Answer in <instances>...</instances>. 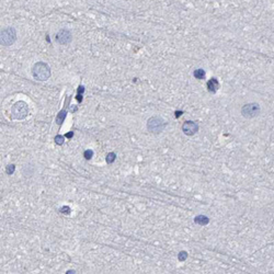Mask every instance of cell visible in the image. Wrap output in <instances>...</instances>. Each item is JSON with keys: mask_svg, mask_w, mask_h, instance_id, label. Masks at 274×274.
<instances>
[{"mask_svg": "<svg viewBox=\"0 0 274 274\" xmlns=\"http://www.w3.org/2000/svg\"><path fill=\"white\" fill-rule=\"evenodd\" d=\"M33 77L39 81H45L51 77V68L46 63L37 61L32 67Z\"/></svg>", "mask_w": 274, "mask_h": 274, "instance_id": "1", "label": "cell"}, {"mask_svg": "<svg viewBox=\"0 0 274 274\" xmlns=\"http://www.w3.org/2000/svg\"><path fill=\"white\" fill-rule=\"evenodd\" d=\"M166 121L160 116H152L147 121V130L152 134H159L166 128Z\"/></svg>", "mask_w": 274, "mask_h": 274, "instance_id": "2", "label": "cell"}, {"mask_svg": "<svg viewBox=\"0 0 274 274\" xmlns=\"http://www.w3.org/2000/svg\"><path fill=\"white\" fill-rule=\"evenodd\" d=\"M11 114L12 118L15 120H23L29 114V105L24 101H18L12 105L11 108Z\"/></svg>", "mask_w": 274, "mask_h": 274, "instance_id": "3", "label": "cell"}, {"mask_svg": "<svg viewBox=\"0 0 274 274\" xmlns=\"http://www.w3.org/2000/svg\"><path fill=\"white\" fill-rule=\"evenodd\" d=\"M17 39V32H15V29L12 26H8L5 27L2 31H1V45L3 46H10L12 45L13 43L15 42Z\"/></svg>", "mask_w": 274, "mask_h": 274, "instance_id": "4", "label": "cell"}, {"mask_svg": "<svg viewBox=\"0 0 274 274\" xmlns=\"http://www.w3.org/2000/svg\"><path fill=\"white\" fill-rule=\"evenodd\" d=\"M261 112V108L258 103H247L241 108V114L246 118H253Z\"/></svg>", "mask_w": 274, "mask_h": 274, "instance_id": "5", "label": "cell"}, {"mask_svg": "<svg viewBox=\"0 0 274 274\" xmlns=\"http://www.w3.org/2000/svg\"><path fill=\"white\" fill-rule=\"evenodd\" d=\"M72 34L69 30L67 29H61L59 30L57 34H56V42L60 44V45H67L72 42Z\"/></svg>", "mask_w": 274, "mask_h": 274, "instance_id": "6", "label": "cell"}, {"mask_svg": "<svg viewBox=\"0 0 274 274\" xmlns=\"http://www.w3.org/2000/svg\"><path fill=\"white\" fill-rule=\"evenodd\" d=\"M182 131L188 136H193L198 132V124L193 121H186L182 125Z\"/></svg>", "mask_w": 274, "mask_h": 274, "instance_id": "7", "label": "cell"}, {"mask_svg": "<svg viewBox=\"0 0 274 274\" xmlns=\"http://www.w3.org/2000/svg\"><path fill=\"white\" fill-rule=\"evenodd\" d=\"M207 89H209V92L215 93V92L219 89V82H218V80L216 78H212L211 80H209V81H207Z\"/></svg>", "mask_w": 274, "mask_h": 274, "instance_id": "8", "label": "cell"}, {"mask_svg": "<svg viewBox=\"0 0 274 274\" xmlns=\"http://www.w3.org/2000/svg\"><path fill=\"white\" fill-rule=\"evenodd\" d=\"M194 223L197 224V225H201V226H205V225H207L209 223V218L207 216L198 215L194 218Z\"/></svg>", "mask_w": 274, "mask_h": 274, "instance_id": "9", "label": "cell"}, {"mask_svg": "<svg viewBox=\"0 0 274 274\" xmlns=\"http://www.w3.org/2000/svg\"><path fill=\"white\" fill-rule=\"evenodd\" d=\"M66 114H67V111L66 110H61V111L59 112V114L57 115V118H56V123L58 125H61V123L64 122V120H65L66 118Z\"/></svg>", "mask_w": 274, "mask_h": 274, "instance_id": "10", "label": "cell"}, {"mask_svg": "<svg viewBox=\"0 0 274 274\" xmlns=\"http://www.w3.org/2000/svg\"><path fill=\"white\" fill-rule=\"evenodd\" d=\"M193 75L196 79H200V80L205 78V72L203 69H196V70H194Z\"/></svg>", "mask_w": 274, "mask_h": 274, "instance_id": "11", "label": "cell"}, {"mask_svg": "<svg viewBox=\"0 0 274 274\" xmlns=\"http://www.w3.org/2000/svg\"><path fill=\"white\" fill-rule=\"evenodd\" d=\"M106 162L109 163V164H111V163H113L114 161H115V159H116V155L114 154V152H109L108 155H106Z\"/></svg>", "mask_w": 274, "mask_h": 274, "instance_id": "12", "label": "cell"}, {"mask_svg": "<svg viewBox=\"0 0 274 274\" xmlns=\"http://www.w3.org/2000/svg\"><path fill=\"white\" fill-rule=\"evenodd\" d=\"M54 140H55V144H57L58 146H61L64 144V142H65V137L63 135H56L55 138H54Z\"/></svg>", "mask_w": 274, "mask_h": 274, "instance_id": "13", "label": "cell"}, {"mask_svg": "<svg viewBox=\"0 0 274 274\" xmlns=\"http://www.w3.org/2000/svg\"><path fill=\"white\" fill-rule=\"evenodd\" d=\"M186 259H188V252H186V251H180L179 255H178V260L183 262V261H185Z\"/></svg>", "mask_w": 274, "mask_h": 274, "instance_id": "14", "label": "cell"}, {"mask_svg": "<svg viewBox=\"0 0 274 274\" xmlns=\"http://www.w3.org/2000/svg\"><path fill=\"white\" fill-rule=\"evenodd\" d=\"M14 170H15V166H14V164H9V166H7V169H6L7 174H9V176L13 174V173H14Z\"/></svg>", "mask_w": 274, "mask_h": 274, "instance_id": "15", "label": "cell"}, {"mask_svg": "<svg viewBox=\"0 0 274 274\" xmlns=\"http://www.w3.org/2000/svg\"><path fill=\"white\" fill-rule=\"evenodd\" d=\"M84 157H85L87 160H90L92 157H93V151L91 149H87L84 152Z\"/></svg>", "mask_w": 274, "mask_h": 274, "instance_id": "16", "label": "cell"}, {"mask_svg": "<svg viewBox=\"0 0 274 274\" xmlns=\"http://www.w3.org/2000/svg\"><path fill=\"white\" fill-rule=\"evenodd\" d=\"M70 207L69 206H64V207H61V209H59V212L61 213V214H70Z\"/></svg>", "mask_w": 274, "mask_h": 274, "instance_id": "17", "label": "cell"}, {"mask_svg": "<svg viewBox=\"0 0 274 274\" xmlns=\"http://www.w3.org/2000/svg\"><path fill=\"white\" fill-rule=\"evenodd\" d=\"M72 136H74V133H72H72H69V134H67V135H66V137H68V138H70V137H72Z\"/></svg>", "mask_w": 274, "mask_h": 274, "instance_id": "18", "label": "cell"}, {"mask_svg": "<svg viewBox=\"0 0 274 274\" xmlns=\"http://www.w3.org/2000/svg\"><path fill=\"white\" fill-rule=\"evenodd\" d=\"M72 273H75V271H74V270H69V271H67V274H72Z\"/></svg>", "mask_w": 274, "mask_h": 274, "instance_id": "19", "label": "cell"}]
</instances>
